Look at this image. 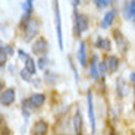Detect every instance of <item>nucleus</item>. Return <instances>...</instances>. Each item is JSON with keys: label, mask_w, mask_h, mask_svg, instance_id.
Segmentation results:
<instances>
[{"label": "nucleus", "mask_w": 135, "mask_h": 135, "mask_svg": "<svg viewBox=\"0 0 135 135\" xmlns=\"http://www.w3.org/2000/svg\"><path fill=\"white\" fill-rule=\"evenodd\" d=\"M38 34V21L30 19L25 22V40L30 41Z\"/></svg>", "instance_id": "nucleus-1"}, {"label": "nucleus", "mask_w": 135, "mask_h": 135, "mask_svg": "<svg viewBox=\"0 0 135 135\" xmlns=\"http://www.w3.org/2000/svg\"><path fill=\"white\" fill-rule=\"evenodd\" d=\"M75 28H76V32L81 35L85 31L88 30V18L82 13H78L75 12Z\"/></svg>", "instance_id": "nucleus-2"}, {"label": "nucleus", "mask_w": 135, "mask_h": 135, "mask_svg": "<svg viewBox=\"0 0 135 135\" xmlns=\"http://www.w3.org/2000/svg\"><path fill=\"white\" fill-rule=\"evenodd\" d=\"M54 18H56V31H57V41L60 50L63 49V41H62V21H60V10H59L57 0H54Z\"/></svg>", "instance_id": "nucleus-3"}, {"label": "nucleus", "mask_w": 135, "mask_h": 135, "mask_svg": "<svg viewBox=\"0 0 135 135\" xmlns=\"http://www.w3.org/2000/svg\"><path fill=\"white\" fill-rule=\"evenodd\" d=\"M87 109H88V118H90V125L91 132H95V115H94V104H93V93H87Z\"/></svg>", "instance_id": "nucleus-4"}, {"label": "nucleus", "mask_w": 135, "mask_h": 135, "mask_svg": "<svg viewBox=\"0 0 135 135\" xmlns=\"http://www.w3.org/2000/svg\"><path fill=\"white\" fill-rule=\"evenodd\" d=\"M15 101V90L13 88H7L0 94V104L2 106H10Z\"/></svg>", "instance_id": "nucleus-5"}, {"label": "nucleus", "mask_w": 135, "mask_h": 135, "mask_svg": "<svg viewBox=\"0 0 135 135\" xmlns=\"http://www.w3.org/2000/svg\"><path fill=\"white\" fill-rule=\"evenodd\" d=\"M32 51L38 56H43V54L47 53V41L44 38H38L35 43L32 44Z\"/></svg>", "instance_id": "nucleus-6"}, {"label": "nucleus", "mask_w": 135, "mask_h": 135, "mask_svg": "<svg viewBox=\"0 0 135 135\" xmlns=\"http://www.w3.org/2000/svg\"><path fill=\"white\" fill-rule=\"evenodd\" d=\"M44 101H46V95L41 94V93H37V94H32L28 98V104H30L31 107L37 109V107H40V106H43Z\"/></svg>", "instance_id": "nucleus-7"}, {"label": "nucleus", "mask_w": 135, "mask_h": 135, "mask_svg": "<svg viewBox=\"0 0 135 135\" xmlns=\"http://www.w3.org/2000/svg\"><path fill=\"white\" fill-rule=\"evenodd\" d=\"M47 129H49V125L46 122L38 120V122H35V125L32 128V134L34 135H46L47 134Z\"/></svg>", "instance_id": "nucleus-8"}, {"label": "nucleus", "mask_w": 135, "mask_h": 135, "mask_svg": "<svg viewBox=\"0 0 135 135\" xmlns=\"http://www.w3.org/2000/svg\"><path fill=\"white\" fill-rule=\"evenodd\" d=\"M113 37H115V41H116V44H118L119 50H120L122 53L126 51V46H128V43H126V40L123 38V35L120 34V31L116 30L115 32H113Z\"/></svg>", "instance_id": "nucleus-9"}, {"label": "nucleus", "mask_w": 135, "mask_h": 135, "mask_svg": "<svg viewBox=\"0 0 135 135\" xmlns=\"http://www.w3.org/2000/svg\"><path fill=\"white\" fill-rule=\"evenodd\" d=\"M123 16H125L126 19H134L135 18V0H129L128 3L125 4Z\"/></svg>", "instance_id": "nucleus-10"}, {"label": "nucleus", "mask_w": 135, "mask_h": 135, "mask_svg": "<svg viewBox=\"0 0 135 135\" xmlns=\"http://www.w3.org/2000/svg\"><path fill=\"white\" fill-rule=\"evenodd\" d=\"M115 16H116V10L115 9H112L109 10L107 13L104 15V18H103V21H101V28H109L112 25V22L115 21Z\"/></svg>", "instance_id": "nucleus-11"}, {"label": "nucleus", "mask_w": 135, "mask_h": 135, "mask_svg": "<svg viewBox=\"0 0 135 135\" xmlns=\"http://www.w3.org/2000/svg\"><path fill=\"white\" fill-rule=\"evenodd\" d=\"M106 65H107L109 72H116L119 69V59L116 56H110V57L106 59Z\"/></svg>", "instance_id": "nucleus-12"}, {"label": "nucleus", "mask_w": 135, "mask_h": 135, "mask_svg": "<svg viewBox=\"0 0 135 135\" xmlns=\"http://www.w3.org/2000/svg\"><path fill=\"white\" fill-rule=\"evenodd\" d=\"M74 129H75V134L76 135H81L82 132V116L79 112H76L74 116Z\"/></svg>", "instance_id": "nucleus-13"}, {"label": "nucleus", "mask_w": 135, "mask_h": 135, "mask_svg": "<svg viewBox=\"0 0 135 135\" xmlns=\"http://www.w3.org/2000/svg\"><path fill=\"white\" fill-rule=\"evenodd\" d=\"M78 60L82 66H87V53H85V43L79 44V49H78Z\"/></svg>", "instance_id": "nucleus-14"}, {"label": "nucleus", "mask_w": 135, "mask_h": 135, "mask_svg": "<svg viewBox=\"0 0 135 135\" xmlns=\"http://www.w3.org/2000/svg\"><path fill=\"white\" fill-rule=\"evenodd\" d=\"M95 47L103 49V50H109V49L112 47V43H110V40H107V38L98 37L97 40H95Z\"/></svg>", "instance_id": "nucleus-15"}, {"label": "nucleus", "mask_w": 135, "mask_h": 135, "mask_svg": "<svg viewBox=\"0 0 135 135\" xmlns=\"http://www.w3.org/2000/svg\"><path fill=\"white\" fill-rule=\"evenodd\" d=\"M118 93H119V95L120 97H125L126 94H128V87H126V84H125V81L122 79V78H119L118 79Z\"/></svg>", "instance_id": "nucleus-16"}, {"label": "nucleus", "mask_w": 135, "mask_h": 135, "mask_svg": "<svg viewBox=\"0 0 135 135\" xmlns=\"http://www.w3.org/2000/svg\"><path fill=\"white\" fill-rule=\"evenodd\" d=\"M97 65H98V62H97V57H93V60H91V65H90V74H91V76L94 78V79H97L98 78V71H97Z\"/></svg>", "instance_id": "nucleus-17"}, {"label": "nucleus", "mask_w": 135, "mask_h": 135, "mask_svg": "<svg viewBox=\"0 0 135 135\" xmlns=\"http://www.w3.org/2000/svg\"><path fill=\"white\" fill-rule=\"evenodd\" d=\"M24 62H25V69H27V71L30 72V74H32V75H34L35 72H37V71H35V63H34V60L30 57V56H28V57L25 59Z\"/></svg>", "instance_id": "nucleus-18"}, {"label": "nucleus", "mask_w": 135, "mask_h": 135, "mask_svg": "<svg viewBox=\"0 0 135 135\" xmlns=\"http://www.w3.org/2000/svg\"><path fill=\"white\" fill-rule=\"evenodd\" d=\"M97 71H98V76H104L106 74H107V65H106V62H100V63L97 65Z\"/></svg>", "instance_id": "nucleus-19"}, {"label": "nucleus", "mask_w": 135, "mask_h": 135, "mask_svg": "<svg viewBox=\"0 0 135 135\" xmlns=\"http://www.w3.org/2000/svg\"><path fill=\"white\" fill-rule=\"evenodd\" d=\"M112 2H113V0H94V3L97 7H106V6H109Z\"/></svg>", "instance_id": "nucleus-20"}, {"label": "nucleus", "mask_w": 135, "mask_h": 135, "mask_svg": "<svg viewBox=\"0 0 135 135\" xmlns=\"http://www.w3.org/2000/svg\"><path fill=\"white\" fill-rule=\"evenodd\" d=\"M31 76H32V74H30L27 69H22V71H21V78H22L24 81L30 82V81H31Z\"/></svg>", "instance_id": "nucleus-21"}, {"label": "nucleus", "mask_w": 135, "mask_h": 135, "mask_svg": "<svg viewBox=\"0 0 135 135\" xmlns=\"http://www.w3.org/2000/svg\"><path fill=\"white\" fill-rule=\"evenodd\" d=\"M7 56H9V54L6 53V49H4V47H0V65H3L4 62H6Z\"/></svg>", "instance_id": "nucleus-22"}, {"label": "nucleus", "mask_w": 135, "mask_h": 135, "mask_svg": "<svg viewBox=\"0 0 135 135\" xmlns=\"http://www.w3.org/2000/svg\"><path fill=\"white\" fill-rule=\"evenodd\" d=\"M47 65H49V59L44 57V56H40V59H38V66H40L41 69H44Z\"/></svg>", "instance_id": "nucleus-23"}, {"label": "nucleus", "mask_w": 135, "mask_h": 135, "mask_svg": "<svg viewBox=\"0 0 135 135\" xmlns=\"http://www.w3.org/2000/svg\"><path fill=\"white\" fill-rule=\"evenodd\" d=\"M131 81H132V84H134V87H135V72L131 74Z\"/></svg>", "instance_id": "nucleus-24"}, {"label": "nucleus", "mask_w": 135, "mask_h": 135, "mask_svg": "<svg viewBox=\"0 0 135 135\" xmlns=\"http://www.w3.org/2000/svg\"><path fill=\"white\" fill-rule=\"evenodd\" d=\"M2 120H3V116L0 115V123H2Z\"/></svg>", "instance_id": "nucleus-25"}, {"label": "nucleus", "mask_w": 135, "mask_h": 135, "mask_svg": "<svg viewBox=\"0 0 135 135\" xmlns=\"http://www.w3.org/2000/svg\"><path fill=\"white\" fill-rule=\"evenodd\" d=\"M75 2H76V3H79V0H75Z\"/></svg>", "instance_id": "nucleus-26"}, {"label": "nucleus", "mask_w": 135, "mask_h": 135, "mask_svg": "<svg viewBox=\"0 0 135 135\" xmlns=\"http://www.w3.org/2000/svg\"><path fill=\"white\" fill-rule=\"evenodd\" d=\"M134 24H135V18H134Z\"/></svg>", "instance_id": "nucleus-27"}]
</instances>
